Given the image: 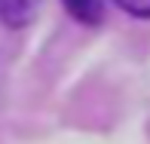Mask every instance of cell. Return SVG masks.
Instances as JSON below:
<instances>
[{"mask_svg": "<svg viewBox=\"0 0 150 144\" xmlns=\"http://www.w3.org/2000/svg\"><path fill=\"white\" fill-rule=\"evenodd\" d=\"M61 6L67 9L71 18H77L86 28H95V25H101V18H104V3H101V0H61Z\"/></svg>", "mask_w": 150, "mask_h": 144, "instance_id": "obj_2", "label": "cell"}, {"mask_svg": "<svg viewBox=\"0 0 150 144\" xmlns=\"http://www.w3.org/2000/svg\"><path fill=\"white\" fill-rule=\"evenodd\" d=\"M117 3L135 18H147L150 16V0H117Z\"/></svg>", "mask_w": 150, "mask_h": 144, "instance_id": "obj_3", "label": "cell"}, {"mask_svg": "<svg viewBox=\"0 0 150 144\" xmlns=\"http://www.w3.org/2000/svg\"><path fill=\"white\" fill-rule=\"evenodd\" d=\"M40 0H0V25L9 31H22L37 18Z\"/></svg>", "mask_w": 150, "mask_h": 144, "instance_id": "obj_1", "label": "cell"}]
</instances>
